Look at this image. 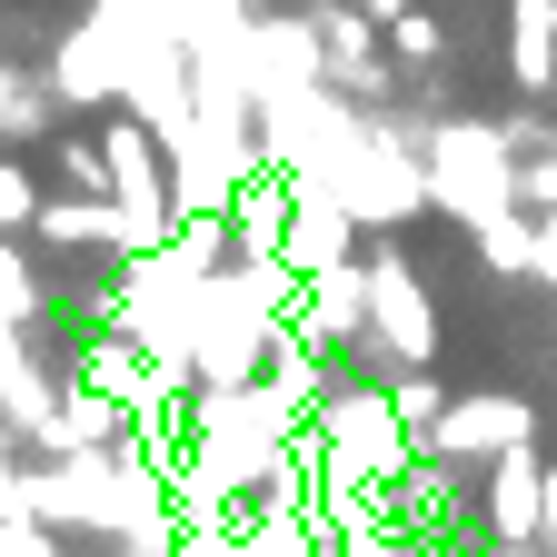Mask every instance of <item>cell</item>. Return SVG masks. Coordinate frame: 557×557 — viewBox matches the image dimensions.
<instances>
[{"label":"cell","instance_id":"obj_1","mask_svg":"<svg viewBox=\"0 0 557 557\" xmlns=\"http://www.w3.org/2000/svg\"><path fill=\"white\" fill-rule=\"evenodd\" d=\"M418 170H429V209H448L458 230L498 220V209H518V150L498 120H429V139H418Z\"/></svg>","mask_w":557,"mask_h":557},{"label":"cell","instance_id":"obj_2","mask_svg":"<svg viewBox=\"0 0 557 557\" xmlns=\"http://www.w3.org/2000/svg\"><path fill=\"white\" fill-rule=\"evenodd\" d=\"M309 448H319V487H388L418 458V438L398 429L388 388H338V398H319L309 408Z\"/></svg>","mask_w":557,"mask_h":557},{"label":"cell","instance_id":"obj_3","mask_svg":"<svg viewBox=\"0 0 557 557\" xmlns=\"http://www.w3.org/2000/svg\"><path fill=\"white\" fill-rule=\"evenodd\" d=\"M100 160H110V209H120V230L110 249H160L170 239V160H160V139L150 120H100Z\"/></svg>","mask_w":557,"mask_h":557},{"label":"cell","instance_id":"obj_4","mask_svg":"<svg viewBox=\"0 0 557 557\" xmlns=\"http://www.w3.org/2000/svg\"><path fill=\"white\" fill-rule=\"evenodd\" d=\"M359 338L388 369H429L438 359V309H429V289H418V269L398 249L359 259Z\"/></svg>","mask_w":557,"mask_h":557},{"label":"cell","instance_id":"obj_5","mask_svg":"<svg viewBox=\"0 0 557 557\" xmlns=\"http://www.w3.org/2000/svg\"><path fill=\"white\" fill-rule=\"evenodd\" d=\"M120 81H129V11H120V0H100V11L60 40V60H50V100L100 110V100H120Z\"/></svg>","mask_w":557,"mask_h":557},{"label":"cell","instance_id":"obj_6","mask_svg":"<svg viewBox=\"0 0 557 557\" xmlns=\"http://www.w3.org/2000/svg\"><path fill=\"white\" fill-rule=\"evenodd\" d=\"M508 438H537V408H528V398H498V388L438 398V418L418 429V448L448 458V468H468V458H487V448H508Z\"/></svg>","mask_w":557,"mask_h":557},{"label":"cell","instance_id":"obj_7","mask_svg":"<svg viewBox=\"0 0 557 557\" xmlns=\"http://www.w3.org/2000/svg\"><path fill=\"white\" fill-rule=\"evenodd\" d=\"M537 468H547V458H537L528 438L487 448V498H478V508H487V537H498V547H528V537H537ZM528 557H537V547H528Z\"/></svg>","mask_w":557,"mask_h":557},{"label":"cell","instance_id":"obj_8","mask_svg":"<svg viewBox=\"0 0 557 557\" xmlns=\"http://www.w3.org/2000/svg\"><path fill=\"white\" fill-rule=\"evenodd\" d=\"M120 429H129V408L100 398V388L81 379V388H60V398H50V418L30 429V448H40V458H81V448H120Z\"/></svg>","mask_w":557,"mask_h":557},{"label":"cell","instance_id":"obj_9","mask_svg":"<svg viewBox=\"0 0 557 557\" xmlns=\"http://www.w3.org/2000/svg\"><path fill=\"white\" fill-rule=\"evenodd\" d=\"M289 170H249L239 189H230V239H239V259H278V239H289Z\"/></svg>","mask_w":557,"mask_h":557},{"label":"cell","instance_id":"obj_10","mask_svg":"<svg viewBox=\"0 0 557 557\" xmlns=\"http://www.w3.org/2000/svg\"><path fill=\"white\" fill-rule=\"evenodd\" d=\"M30 230H40L50 249H110L120 209H110V199H90V189H70V199H40V209H30Z\"/></svg>","mask_w":557,"mask_h":557},{"label":"cell","instance_id":"obj_11","mask_svg":"<svg viewBox=\"0 0 557 557\" xmlns=\"http://www.w3.org/2000/svg\"><path fill=\"white\" fill-rule=\"evenodd\" d=\"M468 239H478V259L498 269V278H537V230H528V209H498V220H478Z\"/></svg>","mask_w":557,"mask_h":557},{"label":"cell","instance_id":"obj_12","mask_svg":"<svg viewBox=\"0 0 557 557\" xmlns=\"http://www.w3.org/2000/svg\"><path fill=\"white\" fill-rule=\"evenodd\" d=\"M508 81H518L528 100L557 90V40H547V30H508Z\"/></svg>","mask_w":557,"mask_h":557},{"label":"cell","instance_id":"obj_13","mask_svg":"<svg viewBox=\"0 0 557 557\" xmlns=\"http://www.w3.org/2000/svg\"><path fill=\"white\" fill-rule=\"evenodd\" d=\"M438 398H448V388H438L429 369H398V379H388V408H398V429H408V438L438 418Z\"/></svg>","mask_w":557,"mask_h":557},{"label":"cell","instance_id":"obj_14","mask_svg":"<svg viewBox=\"0 0 557 557\" xmlns=\"http://www.w3.org/2000/svg\"><path fill=\"white\" fill-rule=\"evenodd\" d=\"M379 30H388V50H398V60H438V50H448V30H438L429 11H408V0H398Z\"/></svg>","mask_w":557,"mask_h":557},{"label":"cell","instance_id":"obj_15","mask_svg":"<svg viewBox=\"0 0 557 557\" xmlns=\"http://www.w3.org/2000/svg\"><path fill=\"white\" fill-rule=\"evenodd\" d=\"M30 309H40V289H30V269H21V239L0 230V329H21Z\"/></svg>","mask_w":557,"mask_h":557},{"label":"cell","instance_id":"obj_16","mask_svg":"<svg viewBox=\"0 0 557 557\" xmlns=\"http://www.w3.org/2000/svg\"><path fill=\"white\" fill-rule=\"evenodd\" d=\"M30 209H40V180H30L21 160H0V230L21 239V230H30Z\"/></svg>","mask_w":557,"mask_h":557},{"label":"cell","instance_id":"obj_17","mask_svg":"<svg viewBox=\"0 0 557 557\" xmlns=\"http://www.w3.org/2000/svg\"><path fill=\"white\" fill-rule=\"evenodd\" d=\"M60 180H70V189H90V199H110V160H100V139H60Z\"/></svg>","mask_w":557,"mask_h":557},{"label":"cell","instance_id":"obj_18","mask_svg":"<svg viewBox=\"0 0 557 557\" xmlns=\"http://www.w3.org/2000/svg\"><path fill=\"white\" fill-rule=\"evenodd\" d=\"M0 557H60L40 518H0Z\"/></svg>","mask_w":557,"mask_h":557},{"label":"cell","instance_id":"obj_19","mask_svg":"<svg viewBox=\"0 0 557 557\" xmlns=\"http://www.w3.org/2000/svg\"><path fill=\"white\" fill-rule=\"evenodd\" d=\"M537 557H557V468H537V537H528Z\"/></svg>","mask_w":557,"mask_h":557},{"label":"cell","instance_id":"obj_20","mask_svg":"<svg viewBox=\"0 0 557 557\" xmlns=\"http://www.w3.org/2000/svg\"><path fill=\"white\" fill-rule=\"evenodd\" d=\"M508 30H547L557 40V0H508Z\"/></svg>","mask_w":557,"mask_h":557},{"label":"cell","instance_id":"obj_21","mask_svg":"<svg viewBox=\"0 0 557 557\" xmlns=\"http://www.w3.org/2000/svg\"><path fill=\"white\" fill-rule=\"evenodd\" d=\"M220 11H249V0H220Z\"/></svg>","mask_w":557,"mask_h":557},{"label":"cell","instance_id":"obj_22","mask_svg":"<svg viewBox=\"0 0 557 557\" xmlns=\"http://www.w3.org/2000/svg\"><path fill=\"white\" fill-rule=\"evenodd\" d=\"M0 438H11V429H0Z\"/></svg>","mask_w":557,"mask_h":557}]
</instances>
